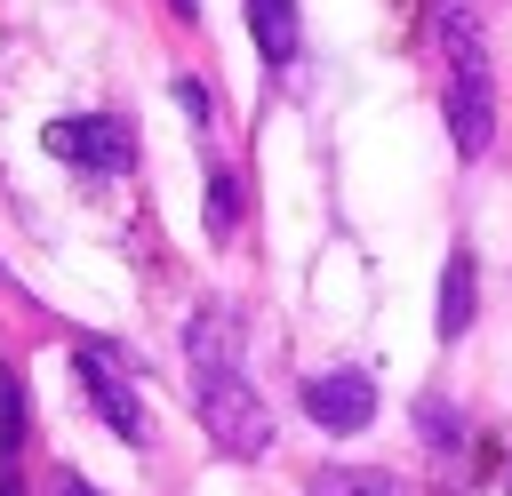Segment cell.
<instances>
[{"label": "cell", "mask_w": 512, "mask_h": 496, "mask_svg": "<svg viewBox=\"0 0 512 496\" xmlns=\"http://www.w3.org/2000/svg\"><path fill=\"white\" fill-rule=\"evenodd\" d=\"M192 408H200V424H208V440L224 456L256 464L272 448V408L256 400V384L240 368H192Z\"/></svg>", "instance_id": "cell-2"}, {"label": "cell", "mask_w": 512, "mask_h": 496, "mask_svg": "<svg viewBox=\"0 0 512 496\" xmlns=\"http://www.w3.org/2000/svg\"><path fill=\"white\" fill-rule=\"evenodd\" d=\"M168 8H176V16H200V0H168Z\"/></svg>", "instance_id": "cell-13"}, {"label": "cell", "mask_w": 512, "mask_h": 496, "mask_svg": "<svg viewBox=\"0 0 512 496\" xmlns=\"http://www.w3.org/2000/svg\"><path fill=\"white\" fill-rule=\"evenodd\" d=\"M72 368H80V392H88V408L120 432V440H144V408H136V384L120 376V360L104 352V344H72Z\"/></svg>", "instance_id": "cell-4"}, {"label": "cell", "mask_w": 512, "mask_h": 496, "mask_svg": "<svg viewBox=\"0 0 512 496\" xmlns=\"http://www.w3.org/2000/svg\"><path fill=\"white\" fill-rule=\"evenodd\" d=\"M56 496H96V488H88V480H72V472H64V480H56Z\"/></svg>", "instance_id": "cell-12"}, {"label": "cell", "mask_w": 512, "mask_h": 496, "mask_svg": "<svg viewBox=\"0 0 512 496\" xmlns=\"http://www.w3.org/2000/svg\"><path fill=\"white\" fill-rule=\"evenodd\" d=\"M304 496H408V488L392 472H368V464H328V472H312Z\"/></svg>", "instance_id": "cell-9"}, {"label": "cell", "mask_w": 512, "mask_h": 496, "mask_svg": "<svg viewBox=\"0 0 512 496\" xmlns=\"http://www.w3.org/2000/svg\"><path fill=\"white\" fill-rule=\"evenodd\" d=\"M232 224H240V184L216 168L208 176V240H232Z\"/></svg>", "instance_id": "cell-10"}, {"label": "cell", "mask_w": 512, "mask_h": 496, "mask_svg": "<svg viewBox=\"0 0 512 496\" xmlns=\"http://www.w3.org/2000/svg\"><path fill=\"white\" fill-rule=\"evenodd\" d=\"M248 32H256V56L264 64H296V48H304L296 0H248Z\"/></svg>", "instance_id": "cell-7"}, {"label": "cell", "mask_w": 512, "mask_h": 496, "mask_svg": "<svg viewBox=\"0 0 512 496\" xmlns=\"http://www.w3.org/2000/svg\"><path fill=\"white\" fill-rule=\"evenodd\" d=\"M504 488H512V472H504Z\"/></svg>", "instance_id": "cell-14"}, {"label": "cell", "mask_w": 512, "mask_h": 496, "mask_svg": "<svg viewBox=\"0 0 512 496\" xmlns=\"http://www.w3.org/2000/svg\"><path fill=\"white\" fill-rule=\"evenodd\" d=\"M440 48H448V136L464 160H480L496 144V72H488L472 0H440Z\"/></svg>", "instance_id": "cell-1"}, {"label": "cell", "mask_w": 512, "mask_h": 496, "mask_svg": "<svg viewBox=\"0 0 512 496\" xmlns=\"http://www.w3.org/2000/svg\"><path fill=\"white\" fill-rule=\"evenodd\" d=\"M472 304H480V272H472V248H456L448 272H440V336L448 344L472 328Z\"/></svg>", "instance_id": "cell-8"}, {"label": "cell", "mask_w": 512, "mask_h": 496, "mask_svg": "<svg viewBox=\"0 0 512 496\" xmlns=\"http://www.w3.org/2000/svg\"><path fill=\"white\" fill-rule=\"evenodd\" d=\"M304 416H312L320 432H360V424L376 416V384H368L360 368H328V376L304 384Z\"/></svg>", "instance_id": "cell-5"}, {"label": "cell", "mask_w": 512, "mask_h": 496, "mask_svg": "<svg viewBox=\"0 0 512 496\" xmlns=\"http://www.w3.org/2000/svg\"><path fill=\"white\" fill-rule=\"evenodd\" d=\"M184 352H192V368H240V320L224 304H200L184 328Z\"/></svg>", "instance_id": "cell-6"}, {"label": "cell", "mask_w": 512, "mask_h": 496, "mask_svg": "<svg viewBox=\"0 0 512 496\" xmlns=\"http://www.w3.org/2000/svg\"><path fill=\"white\" fill-rule=\"evenodd\" d=\"M176 104H184L192 120H208V96H200V80H176Z\"/></svg>", "instance_id": "cell-11"}, {"label": "cell", "mask_w": 512, "mask_h": 496, "mask_svg": "<svg viewBox=\"0 0 512 496\" xmlns=\"http://www.w3.org/2000/svg\"><path fill=\"white\" fill-rule=\"evenodd\" d=\"M40 144L72 168H104V176H128L136 168V128L112 120V112H72V120H48Z\"/></svg>", "instance_id": "cell-3"}]
</instances>
